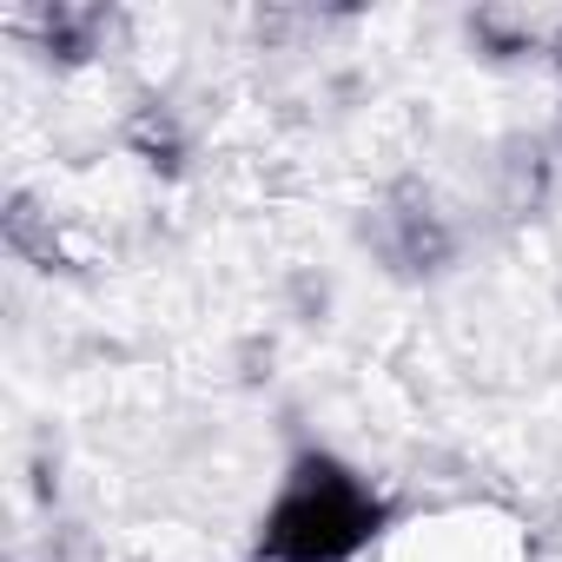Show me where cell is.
<instances>
[{"mask_svg": "<svg viewBox=\"0 0 562 562\" xmlns=\"http://www.w3.org/2000/svg\"><path fill=\"white\" fill-rule=\"evenodd\" d=\"M371 562H536V536L516 509L450 503V509L397 522Z\"/></svg>", "mask_w": 562, "mask_h": 562, "instance_id": "3", "label": "cell"}, {"mask_svg": "<svg viewBox=\"0 0 562 562\" xmlns=\"http://www.w3.org/2000/svg\"><path fill=\"white\" fill-rule=\"evenodd\" d=\"M358 251L391 285H443L470 258V218L417 172L384 179L358 212Z\"/></svg>", "mask_w": 562, "mask_h": 562, "instance_id": "2", "label": "cell"}, {"mask_svg": "<svg viewBox=\"0 0 562 562\" xmlns=\"http://www.w3.org/2000/svg\"><path fill=\"white\" fill-rule=\"evenodd\" d=\"M126 146H133V159H139V166H153V172H166V179H172V172L192 159V139H186V126H179V120H172V106H159V100L133 113V126H126Z\"/></svg>", "mask_w": 562, "mask_h": 562, "instance_id": "5", "label": "cell"}, {"mask_svg": "<svg viewBox=\"0 0 562 562\" xmlns=\"http://www.w3.org/2000/svg\"><path fill=\"white\" fill-rule=\"evenodd\" d=\"M397 529L391 490L331 443H299L278 470L245 562H371Z\"/></svg>", "mask_w": 562, "mask_h": 562, "instance_id": "1", "label": "cell"}, {"mask_svg": "<svg viewBox=\"0 0 562 562\" xmlns=\"http://www.w3.org/2000/svg\"><path fill=\"white\" fill-rule=\"evenodd\" d=\"M34 34V47L54 60V67H93L113 41V14L106 8H41L21 21Z\"/></svg>", "mask_w": 562, "mask_h": 562, "instance_id": "4", "label": "cell"}]
</instances>
